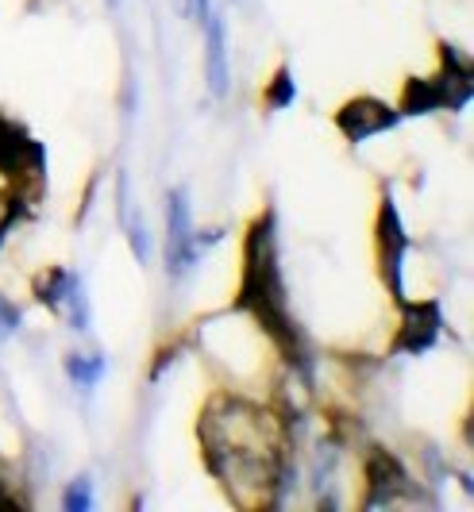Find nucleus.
Returning <instances> with one entry per match:
<instances>
[{
    "label": "nucleus",
    "mask_w": 474,
    "mask_h": 512,
    "mask_svg": "<svg viewBox=\"0 0 474 512\" xmlns=\"http://www.w3.org/2000/svg\"><path fill=\"white\" fill-rule=\"evenodd\" d=\"M205 459H270L282 462L286 436L274 412L243 397H216L201 420Z\"/></svg>",
    "instance_id": "obj_1"
},
{
    "label": "nucleus",
    "mask_w": 474,
    "mask_h": 512,
    "mask_svg": "<svg viewBox=\"0 0 474 512\" xmlns=\"http://www.w3.org/2000/svg\"><path fill=\"white\" fill-rule=\"evenodd\" d=\"M239 305L247 308L266 332L274 335L286 351L297 347V332L286 312V289L278 274V251H274V220L263 216L251 235H247V251H243V282H239Z\"/></svg>",
    "instance_id": "obj_2"
},
{
    "label": "nucleus",
    "mask_w": 474,
    "mask_h": 512,
    "mask_svg": "<svg viewBox=\"0 0 474 512\" xmlns=\"http://www.w3.org/2000/svg\"><path fill=\"white\" fill-rule=\"evenodd\" d=\"M166 228H170V247H166V270L174 282H182L185 274H193V266L201 262V251L193 247V212H189V193L174 189L170 193V216H166Z\"/></svg>",
    "instance_id": "obj_3"
},
{
    "label": "nucleus",
    "mask_w": 474,
    "mask_h": 512,
    "mask_svg": "<svg viewBox=\"0 0 474 512\" xmlns=\"http://www.w3.org/2000/svg\"><path fill=\"white\" fill-rule=\"evenodd\" d=\"M336 124L340 131L351 139V143H363L370 135H378V131L394 128L397 124V108L382 101H370V97H359V101L343 104V112L336 116Z\"/></svg>",
    "instance_id": "obj_4"
},
{
    "label": "nucleus",
    "mask_w": 474,
    "mask_h": 512,
    "mask_svg": "<svg viewBox=\"0 0 474 512\" xmlns=\"http://www.w3.org/2000/svg\"><path fill=\"white\" fill-rule=\"evenodd\" d=\"M378 231H382V262H386V278L394 285V297L405 301V285H401V262H405V251H409V235L401 228V216H397L394 201H386L382 208V220H378Z\"/></svg>",
    "instance_id": "obj_5"
},
{
    "label": "nucleus",
    "mask_w": 474,
    "mask_h": 512,
    "mask_svg": "<svg viewBox=\"0 0 474 512\" xmlns=\"http://www.w3.org/2000/svg\"><path fill=\"white\" fill-rule=\"evenodd\" d=\"M205 81H209L212 97H224L228 81H232V70H228V31H224V16H216V12H209V20H205Z\"/></svg>",
    "instance_id": "obj_6"
},
{
    "label": "nucleus",
    "mask_w": 474,
    "mask_h": 512,
    "mask_svg": "<svg viewBox=\"0 0 474 512\" xmlns=\"http://www.w3.org/2000/svg\"><path fill=\"white\" fill-rule=\"evenodd\" d=\"M440 308L436 305H409L405 312V324H401V335H397V351L401 355H421L436 343L440 335Z\"/></svg>",
    "instance_id": "obj_7"
},
{
    "label": "nucleus",
    "mask_w": 474,
    "mask_h": 512,
    "mask_svg": "<svg viewBox=\"0 0 474 512\" xmlns=\"http://www.w3.org/2000/svg\"><path fill=\"white\" fill-rule=\"evenodd\" d=\"M448 108V93H444V81H409L405 85V97H401V112L409 116H421V112H440Z\"/></svg>",
    "instance_id": "obj_8"
},
{
    "label": "nucleus",
    "mask_w": 474,
    "mask_h": 512,
    "mask_svg": "<svg viewBox=\"0 0 474 512\" xmlns=\"http://www.w3.org/2000/svg\"><path fill=\"white\" fill-rule=\"evenodd\" d=\"M66 374L78 389H93L105 374V359L101 355H70L66 359Z\"/></svg>",
    "instance_id": "obj_9"
},
{
    "label": "nucleus",
    "mask_w": 474,
    "mask_h": 512,
    "mask_svg": "<svg viewBox=\"0 0 474 512\" xmlns=\"http://www.w3.org/2000/svg\"><path fill=\"white\" fill-rule=\"evenodd\" d=\"M293 101H297V81H293L290 70L282 66V70L274 74V81H270V89H266V104H270V108H290Z\"/></svg>",
    "instance_id": "obj_10"
},
{
    "label": "nucleus",
    "mask_w": 474,
    "mask_h": 512,
    "mask_svg": "<svg viewBox=\"0 0 474 512\" xmlns=\"http://www.w3.org/2000/svg\"><path fill=\"white\" fill-rule=\"evenodd\" d=\"M62 509H66V512H89V509H93V486H89V478H78L74 486L66 489Z\"/></svg>",
    "instance_id": "obj_11"
},
{
    "label": "nucleus",
    "mask_w": 474,
    "mask_h": 512,
    "mask_svg": "<svg viewBox=\"0 0 474 512\" xmlns=\"http://www.w3.org/2000/svg\"><path fill=\"white\" fill-rule=\"evenodd\" d=\"M128 239H132V255L139 262L151 258V235H147V224L143 220H128Z\"/></svg>",
    "instance_id": "obj_12"
},
{
    "label": "nucleus",
    "mask_w": 474,
    "mask_h": 512,
    "mask_svg": "<svg viewBox=\"0 0 474 512\" xmlns=\"http://www.w3.org/2000/svg\"><path fill=\"white\" fill-rule=\"evenodd\" d=\"M16 328H20V312H16V308L0 297V335H12Z\"/></svg>",
    "instance_id": "obj_13"
},
{
    "label": "nucleus",
    "mask_w": 474,
    "mask_h": 512,
    "mask_svg": "<svg viewBox=\"0 0 474 512\" xmlns=\"http://www.w3.org/2000/svg\"><path fill=\"white\" fill-rule=\"evenodd\" d=\"M220 239H224V231H220V228H209V231H193V247H197V251H201V255H205V251H209V247H216V243H220Z\"/></svg>",
    "instance_id": "obj_14"
},
{
    "label": "nucleus",
    "mask_w": 474,
    "mask_h": 512,
    "mask_svg": "<svg viewBox=\"0 0 474 512\" xmlns=\"http://www.w3.org/2000/svg\"><path fill=\"white\" fill-rule=\"evenodd\" d=\"M189 12H193V20H209V12H212V0H189Z\"/></svg>",
    "instance_id": "obj_15"
},
{
    "label": "nucleus",
    "mask_w": 474,
    "mask_h": 512,
    "mask_svg": "<svg viewBox=\"0 0 474 512\" xmlns=\"http://www.w3.org/2000/svg\"><path fill=\"white\" fill-rule=\"evenodd\" d=\"M16 505H20V501H16L12 493H4V482H0V509H16Z\"/></svg>",
    "instance_id": "obj_16"
},
{
    "label": "nucleus",
    "mask_w": 474,
    "mask_h": 512,
    "mask_svg": "<svg viewBox=\"0 0 474 512\" xmlns=\"http://www.w3.org/2000/svg\"><path fill=\"white\" fill-rule=\"evenodd\" d=\"M112 4H120V0H112Z\"/></svg>",
    "instance_id": "obj_17"
}]
</instances>
